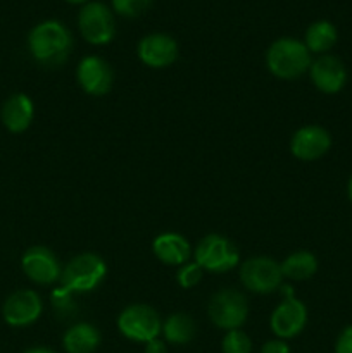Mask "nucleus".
<instances>
[{
	"label": "nucleus",
	"mask_w": 352,
	"mask_h": 353,
	"mask_svg": "<svg viewBox=\"0 0 352 353\" xmlns=\"http://www.w3.org/2000/svg\"><path fill=\"white\" fill-rule=\"evenodd\" d=\"M41 314V300L33 290H21L12 293L3 303V319L10 326H28Z\"/></svg>",
	"instance_id": "nucleus-11"
},
{
	"label": "nucleus",
	"mask_w": 352,
	"mask_h": 353,
	"mask_svg": "<svg viewBox=\"0 0 352 353\" xmlns=\"http://www.w3.org/2000/svg\"><path fill=\"white\" fill-rule=\"evenodd\" d=\"M78 26L83 38L93 45L109 43L116 33L113 14L102 2H88L83 6L78 16Z\"/></svg>",
	"instance_id": "nucleus-5"
},
{
	"label": "nucleus",
	"mask_w": 352,
	"mask_h": 353,
	"mask_svg": "<svg viewBox=\"0 0 352 353\" xmlns=\"http://www.w3.org/2000/svg\"><path fill=\"white\" fill-rule=\"evenodd\" d=\"M21 264H23V271L26 272L28 278L38 285H50V283L57 281L62 274L55 255L45 247L28 248Z\"/></svg>",
	"instance_id": "nucleus-10"
},
{
	"label": "nucleus",
	"mask_w": 352,
	"mask_h": 353,
	"mask_svg": "<svg viewBox=\"0 0 352 353\" xmlns=\"http://www.w3.org/2000/svg\"><path fill=\"white\" fill-rule=\"evenodd\" d=\"M309 72L316 88L328 95L340 92L347 81L345 65L342 64L340 59L333 57V55H321L311 64Z\"/></svg>",
	"instance_id": "nucleus-14"
},
{
	"label": "nucleus",
	"mask_w": 352,
	"mask_h": 353,
	"mask_svg": "<svg viewBox=\"0 0 352 353\" xmlns=\"http://www.w3.org/2000/svg\"><path fill=\"white\" fill-rule=\"evenodd\" d=\"M261 353H290L289 345L283 343V341H268V343L262 347Z\"/></svg>",
	"instance_id": "nucleus-27"
},
{
	"label": "nucleus",
	"mask_w": 352,
	"mask_h": 353,
	"mask_svg": "<svg viewBox=\"0 0 352 353\" xmlns=\"http://www.w3.org/2000/svg\"><path fill=\"white\" fill-rule=\"evenodd\" d=\"M152 0H113V7L119 16L137 17L150 7Z\"/></svg>",
	"instance_id": "nucleus-23"
},
{
	"label": "nucleus",
	"mask_w": 352,
	"mask_h": 353,
	"mask_svg": "<svg viewBox=\"0 0 352 353\" xmlns=\"http://www.w3.org/2000/svg\"><path fill=\"white\" fill-rule=\"evenodd\" d=\"M138 57L148 68H168L178 57V45L164 33L147 34L138 43Z\"/></svg>",
	"instance_id": "nucleus-12"
},
{
	"label": "nucleus",
	"mask_w": 352,
	"mask_h": 353,
	"mask_svg": "<svg viewBox=\"0 0 352 353\" xmlns=\"http://www.w3.org/2000/svg\"><path fill=\"white\" fill-rule=\"evenodd\" d=\"M100 343V333L90 324H76L64 334L68 353H93Z\"/></svg>",
	"instance_id": "nucleus-18"
},
{
	"label": "nucleus",
	"mask_w": 352,
	"mask_h": 353,
	"mask_svg": "<svg viewBox=\"0 0 352 353\" xmlns=\"http://www.w3.org/2000/svg\"><path fill=\"white\" fill-rule=\"evenodd\" d=\"M154 254L168 265H182L190 257V245L182 234L166 233L154 240Z\"/></svg>",
	"instance_id": "nucleus-17"
},
{
	"label": "nucleus",
	"mask_w": 352,
	"mask_h": 353,
	"mask_svg": "<svg viewBox=\"0 0 352 353\" xmlns=\"http://www.w3.org/2000/svg\"><path fill=\"white\" fill-rule=\"evenodd\" d=\"M33 102L24 93H16L2 107V123L12 133H23L33 121Z\"/></svg>",
	"instance_id": "nucleus-16"
},
{
	"label": "nucleus",
	"mask_w": 352,
	"mask_h": 353,
	"mask_svg": "<svg viewBox=\"0 0 352 353\" xmlns=\"http://www.w3.org/2000/svg\"><path fill=\"white\" fill-rule=\"evenodd\" d=\"M337 28L330 21H316L306 31V47L314 54H324L337 43Z\"/></svg>",
	"instance_id": "nucleus-19"
},
{
	"label": "nucleus",
	"mask_w": 352,
	"mask_h": 353,
	"mask_svg": "<svg viewBox=\"0 0 352 353\" xmlns=\"http://www.w3.org/2000/svg\"><path fill=\"white\" fill-rule=\"evenodd\" d=\"M78 81L90 95H106L113 86V71L104 59L90 55L78 65Z\"/></svg>",
	"instance_id": "nucleus-15"
},
{
	"label": "nucleus",
	"mask_w": 352,
	"mask_h": 353,
	"mask_svg": "<svg viewBox=\"0 0 352 353\" xmlns=\"http://www.w3.org/2000/svg\"><path fill=\"white\" fill-rule=\"evenodd\" d=\"M202 279V268L197 262L185 264L178 272V283L183 288H193Z\"/></svg>",
	"instance_id": "nucleus-24"
},
{
	"label": "nucleus",
	"mask_w": 352,
	"mask_h": 353,
	"mask_svg": "<svg viewBox=\"0 0 352 353\" xmlns=\"http://www.w3.org/2000/svg\"><path fill=\"white\" fill-rule=\"evenodd\" d=\"M337 353H352V326H347L338 336L337 345H335Z\"/></svg>",
	"instance_id": "nucleus-26"
},
{
	"label": "nucleus",
	"mask_w": 352,
	"mask_h": 353,
	"mask_svg": "<svg viewBox=\"0 0 352 353\" xmlns=\"http://www.w3.org/2000/svg\"><path fill=\"white\" fill-rule=\"evenodd\" d=\"M107 274L106 262L95 254L76 255L61 274L62 288L71 293L92 292Z\"/></svg>",
	"instance_id": "nucleus-3"
},
{
	"label": "nucleus",
	"mask_w": 352,
	"mask_h": 353,
	"mask_svg": "<svg viewBox=\"0 0 352 353\" xmlns=\"http://www.w3.org/2000/svg\"><path fill=\"white\" fill-rule=\"evenodd\" d=\"M292 154L300 161H316L331 147V137L321 126H304L292 138Z\"/></svg>",
	"instance_id": "nucleus-13"
},
{
	"label": "nucleus",
	"mask_w": 352,
	"mask_h": 353,
	"mask_svg": "<svg viewBox=\"0 0 352 353\" xmlns=\"http://www.w3.org/2000/svg\"><path fill=\"white\" fill-rule=\"evenodd\" d=\"M247 302L235 290H223L211 299L209 317L221 330H238L247 319Z\"/></svg>",
	"instance_id": "nucleus-7"
},
{
	"label": "nucleus",
	"mask_w": 352,
	"mask_h": 353,
	"mask_svg": "<svg viewBox=\"0 0 352 353\" xmlns=\"http://www.w3.org/2000/svg\"><path fill=\"white\" fill-rule=\"evenodd\" d=\"M145 353H166V345L161 340H157V338H154V340L147 341Z\"/></svg>",
	"instance_id": "nucleus-28"
},
{
	"label": "nucleus",
	"mask_w": 352,
	"mask_h": 353,
	"mask_svg": "<svg viewBox=\"0 0 352 353\" xmlns=\"http://www.w3.org/2000/svg\"><path fill=\"white\" fill-rule=\"evenodd\" d=\"M26 353H54V352L47 350V348H33V350H28Z\"/></svg>",
	"instance_id": "nucleus-29"
},
{
	"label": "nucleus",
	"mask_w": 352,
	"mask_h": 353,
	"mask_svg": "<svg viewBox=\"0 0 352 353\" xmlns=\"http://www.w3.org/2000/svg\"><path fill=\"white\" fill-rule=\"evenodd\" d=\"M66 2H69V3H75V6H79V3H85L86 0H66Z\"/></svg>",
	"instance_id": "nucleus-31"
},
{
	"label": "nucleus",
	"mask_w": 352,
	"mask_h": 353,
	"mask_svg": "<svg viewBox=\"0 0 352 353\" xmlns=\"http://www.w3.org/2000/svg\"><path fill=\"white\" fill-rule=\"evenodd\" d=\"M268 69L282 79H295L311 68V52L295 38H280L266 55Z\"/></svg>",
	"instance_id": "nucleus-2"
},
{
	"label": "nucleus",
	"mask_w": 352,
	"mask_h": 353,
	"mask_svg": "<svg viewBox=\"0 0 352 353\" xmlns=\"http://www.w3.org/2000/svg\"><path fill=\"white\" fill-rule=\"evenodd\" d=\"M71 295L72 293L69 292V290L66 288H57L54 290V293H52V302H54L55 309L61 310V312L64 314H69L72 310V300H71Z\"/></svg>",
	"instance_id": "nucleus-25"
},
{
	"label": "nucleus",
	"mask_w": 352,
	"mask_h": 353,
	"mask_svg": "<svg viewBox=\"0 0 352 353\" xmlns=\"http://www.w3.org/2000/svg\"><path fill=\"white\" fill-rule=\"evenodd\" d=\"M347 193H349V199H351V202H352V176H351V179H349V185H347Z\"/></svg>",
	"instance_id": "nucleus-30"
},
{
	"label": "nucleus",
	"mask_w": 352,
	"mask_h": 353,
	"mask_svg": "<svg viewBox=\"0 0 352 353\" xmlns=\"http://www.w3.org/2000/svg\"><path fill=\"white\" fill-rule=\"evenodd\" d=\"M283 295L286 299L276 307L271 316V330L280 338H293L306 326L307 310L306 305L293 296L290 286H283Z\"/></svg>",
	"instance_id": "nucleus-9"
},
{
	"label": "nucleus",
	"mask_w": 352,
	"mask_h": 353,
	"mask_svg": "<svg viewBox=\"0 0 352 353\" xmlns=\"http://www.w3.org/2000/svg\"><path fill=\"white\" fill-rule=\"evenodd\" d=\"M252 343L248 336L242 331L233 330L228 331V334L223 340V352L224 353H251Z\"/></svg>",
	"instance_id": "nucleus-22"
},
{
	"label": "nucleus",
	"mask_w": 352,
	"mask_h": 353,
	"mask_svg": "<svg viewBox=\"0 0 352 353\" xmlns=\"http://www.w3.org/2000/svg\"><path fill=\"white\" fill-rule=\"evenodd\" d=\"M117 327L130 340L147 343L161 333V319L150 307L131 305L121 312L119 319H117Z\"/></svg>",
	"instance_id": "nucleus-6"
},
{
	"label": "nucleus",
	"mask_w": 352,
	"mask_h": 353,
	"mask_svg": "<svg viewBox=\"0 0 352 353\" xmlns=\"http://www.w3.org/2000/svg\"><path fill=\"white\" fill-rule=\"evenodd\" d=\"M240 279L251 292L271 293L282 285V265L269 257H252L242 265Z\"/></svg>",
	"instance_id": "nucleus-8"
},
{
	"label": "nucleus",
	"mask_w": 352,
	"mask_h": 353,
	"mask_svg": "<svg viewBox=\"0 0 352 353\" xmlns=\"http://www.w3.org/2000/svg\"><path fill=\"white\" fill-rule=\"evenodd\" d=\"M317 271V261L311 252H295L290 257H286L282 264L283 276L295 281L313 278Z\"/></svg>",
	"instance_id": "nucleus-20"
},
{
	"label": "nucleus",
	"mask_w": 352,
	"mask_h": 353,
	"mask_svg": "<svg viewBox=\"0 0 352 353\" xmlns=\"http://www.w3.org/2000/svg\"><path fill=\"white\" fill-rule=\"evenodd\" d=\"M195 261L211 272H226L240 261L238 250L219 234H207L195 250Z\"/></svg>",
	"instance_id": "nucleus-4"
},
{
	"label": "nucleus",
	"mask_w": 352,
	"mask_h": 353,
	"mask_svg": "<svg viewBox=\"0 0 352 353\" xmlns=\"http://www.w3.org/2000/svg\"><path fill=\"white\" fill-rule=\"evenodd\" d=\"M28 45L35 61L47 68H57L68 59L71 34L59 21H43L31 30Z\"/></svg>",
	"instance_id": "nucleus-1"
},
{
	"label": "nucleus",
	"mask_w": 352,
	"mask_h": 353,
	"mask_svg": "<svg viewBox=\"0 0 352 353\" xmlns=\"http://www.w3.org/2000/svg\"><path fill=\"white\" fill-rule=\"evenodd\" d=\"M162 331L169 343L185 345L195 336V323L186 314H173L166 319Z\"/></svg>",
	"instance_id": "nucleus-21"
}]
</instances>
